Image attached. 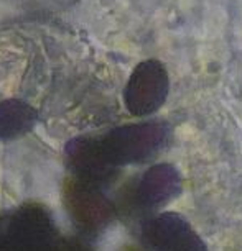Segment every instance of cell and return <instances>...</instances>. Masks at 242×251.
Masks as SVG:
<instances>
[{
    "label": "cell",
    "instance_id": "6da1fadb",
    "mask_svg": "<svg viewBox=\"0 0 242 251\" xmlns=\"http://www.w3.org/2000/svg\"><path fill=\"white\" fill-rule=\"evenodd\" d=\"M168 135L170 126L167 123L151 120L112 130L102 138H97V145L107 163L119 168L155 156L167 143Z\"/></svg>",
    "mask_w": 242,
    "mask_h": 251
},
{
    "label": "cell",
    "instance_id": "7a4b0ae2",
    "mask_svg": "<svg viewBox=\"0 0 242 251\" xmlns=\"http://www.w3.org/2000/svg\"><path fill=\"white\" fill-rule=\"evenodd\" d=\"M0 241L7 251H58L61 245L51 217L38 205L22 207Z\"/></svg>",
    "mask_w": 242,
    "mask_h": 251
},
{
    "label": "cell",
    "instance_id": "3957f363",
    "mask_svg": "<svg viewBox=\"0 0 242 251\" xmlns=\"http://www.w3.org/2000/svg\"><path fill=\"white\" fill-rule=\"evenodd\" d=\"M170 92L168 71L160 61L147 59L137 66L125 87V105L135 117L155 113Z\"/></svg>",
    "mask_w": 242,
    "mask_h": 251
},
{
    "label": "cell",
    "instance_id": "277c9868",
    "mask_svg": "<svg viewBox=\"0 0 242 251\" xmlns=\"http://www.w3.org/2000/svg\"><path fill=\"white\" fill-rule=\"evenodd\" d=\"M142 238L151 251H208L205 240L177 212H161L147 219Z\"/></svg>",
    "mask_w": 242,
    "mask_h": 251
},
{
    "label": "cell",
    "instance_id": "5b68a950",
    "mask_svg": "<svg viewBox=\"0 0 242 251\" xmlns=\"http://www.w3.org/2000/svg\"><path fill=\"white\" fill-rule=\"evenodd\" d=\"M66 194L71 215L84 230H102L116 215V207L99 191V186L76 179Z\"/></svg>",
    "mask_w": 242,
    "mask_h": 251
},
{
    "label": "cell",
    "instance_id": "8992f818",
    "mask_svg": "<svg viewBox=\"0 0 242 251\" xmlns=\"http://www.w3.org/2000/svg\"><path fill=\"white\" fill-rule=\"evenodd\" d=\"M182 191V179L172 164H155L132 187L127 203L139 210L165 205Z\"/></svg>",
    "mask_w": 242,
    "mask_h": 251
},
{
    "label": "cell",
    "instance_id": "52a82bcc",
    "mask_svg": "<svg viewBox=\"0 0 242 251\" xmlns=\"http://www.w3.org/2000/svg\"><path fill=\"white\" fill-rule=\"evenodd\" d=\"M36 112L25 102L5 100L0 103V138H15L31 130Z\"/></svg>",
    "mask_w": 242,
    "mask_h": 251
},
{
    "label": "cell",
    "instance_id": "ba28073f",
    "mask_svg": "<svg viewBox=\"0 0 242 251\" xmlns=\"http://www.w3.org/2000/svg\"><path fill=\"white\" fill-rule=\"evenodd\" d=\"M124 251H142L140 248H135V246H129V248H125Z\"/></svg>",
    "mask_w": 242,
    "mask_h": 251
},
{
    "label": "cell",
    "instance_id": "9c48e42d",
    "mask_svg": "<svg viewBox=\"0 0 242 251\" xmlns=\"http://www.w3.org/2000/svg\"><path fill=\"white\" fill-rule=\"evenodd\" d=\"M0 251H7V250H5V246L2 245V241H0Z\"/></svg>",
    "mask_w": 242,
    "mask_h": 251
}]
</instances>
